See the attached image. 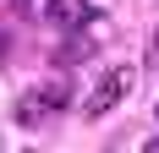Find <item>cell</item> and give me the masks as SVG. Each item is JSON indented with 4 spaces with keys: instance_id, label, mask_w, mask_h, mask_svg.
I'll list each match as a JSON object with an SVG mask.
<instances>
[{
    "instance_id": "cell-1",
    "label": "cell",
    "mask_w": 159,
    "mask_h": 153,
    "mask_svg": "<svg viewBox=\"0 0 159 153\" xmlns=\"http://www.w3.org/2000/svg\"><path fill=\"white\" fill-rule=\"evenodd\" d=\"M126 88H132V66H115V71H104V76H99V88H93V98L82 104V115H88V120H99L104 109H115L121 98H126Z\"/></svg>"
},
{
    "instance_id": "cell-2",
    "label": "cell",
    "mask_w": 159,
    "mask_h": 153,
    "mask_svg": "<svg viewBox=\"0 0 159 153\" xmlns=\"http://www.w3.org/2000/svg\"><path fill=\"white\" fill-rule=\"evenodd\" d=\"M88 55H93V38H88V33H66L61 44L49 49V60H55V66H77V60H88Z\"/></svg>"
},
{
    "instance_id": "cell-3",
    "label": "cell",
    "mask_w": 159,
    "mask_h": 153,
    "mask_svg": "<svg viewBox=\"0 0 159 153\" xmlns=\"http://www.w3.org/2000/svg\"><path fill=\"white\" fill-rule=\"evenodd\" d=\"M33 98H39L44 109H66V104H71V88H66V76H61V82H44V88H33Z\"/></svg>"
},
{
    "instance_id": "cell-4",
    "label": "cell",
    "mask_w": 159,
    "mask_h": 153,
    "mask_svg": "<svg viewBox=\"0 0 159 153\" xmlns=\"http://www.w3.org/2000/svg\"><path fill=\"white\" fill-rule=\"evenodd\" d=\"M49 22L71 28V22H77V6H71V0H49Z\"/></svg>"
},
{
    "instance_id": "cell-5",
    "label": "cell",
    "mask_w": 159,
    "mask_h": 153,
    "mask_svg": "<svg viewBox=\"0 0 159 153\" xmlns=\"http://www.w3.org/2000/svg\"><path fill=\"white\" fill-rule=\"evenodd\" d=\"M39 115H44V104H39V98H33V93H28V98L16 104V120H39Z\"/></svg>"
},
{
    "instance_id": "cell-6",
    "label": "cell",
    "mask_w": 159,
    "mask_h": 153,
    "mask_svg": "<svg viewBox=\"0 0 159 153\" xmlns=\"http://www.w3.org/2000/svg\"><path fill=\"white\" fill-rule=\"evenodd\" d=\"M143 153H159V137H148V142H143Z\"/></svg>"
},
{
    "instance_id": "cell-7",
    "label": "cell",
    "mask_w": 159,
    "mask_h": 153,
    "mask_svg": "<svg viewBox=\"0 0 159 153\" xmlns=\"http://www.w3.org/2000/svg\"><path fill=\"white\" fill-rule=\"evenodd\" d=\"M0 60H6V33H0Z\"/></svg>"
}]
</instances>
